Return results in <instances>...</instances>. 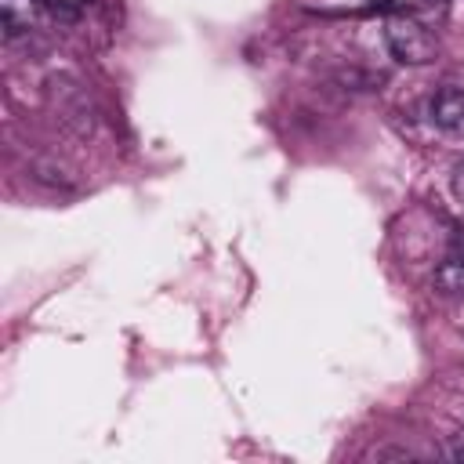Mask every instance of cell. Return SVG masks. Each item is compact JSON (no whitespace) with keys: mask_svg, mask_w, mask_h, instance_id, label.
Here are the masks:
<instances>
[{"mask_svg":"<svg viewBox=\"0 0 464 464\" xmlns=\"http://www.w3.org/2000/svg\"><path fill=\"white\" fill-rule=\"evenodd\" d=\"M384 44L395 62L402 65H428L439 54L435 36L410 14H388L384 18Z\"/></svg>","mask_w":464,"mask_h":464,"instance_id":"6da1fadb","label":"cell"},{"mask_svg":"<svg viewBox=\"0 0 464 464\" xmlns=\"http://www.w3.org/2000/svg\"><path fill=\"white\" fill-rule=\"evenodd\" d=\"M51 98H54L58 116H62V123L69 130H76V134H91L94 130V112H91V102H87L80 83H72L65 76H51Z\"/></svg>","mask_w":464,"mask_h":464,"instance_id":"7a4b0ae2","label":"cell"},{"mask_svg":"<svg viewBox=\"0 0 464 464\" xmlns=\"http://www.w3.org/2000/svg\"><path fill=\"white\" fill-rule=\"evenodd\" d=\"M431 120H435L439 130H446L453 138H464V91L460 87H442L431 98Z\"/></svg>","mask_w":464,"mask_h":464,"instance_id":"3957f363","label":"cell"},{"mask_svg":"<svg viewBox=\"0 0 464 464\" xmlns=\"http://www.w3.org/2000/svg\"><path fill=\"white\" fill-rule=\"evenodd\" d=\"M44 0H0V22H4V36L14 40L22 33H29L40 18Z\"/></svg>","mask_w":464,"mask_h":464,"instance_id":"277c9868","label":"cell"},{"mask_svg":"<svg viewBox=\"0 0 464 464\" xmlns=\"http://www.w3.org/2000/svg\"><path fill=\"white\" fill-rule=\"evenodd\" d=\"M44 4H51V7H54L62 18H72V14H76V11H80L87 0H44Z\"/></svg>","mask_w":464,"mask_h":464,"instance_id":"5b68a950","label":"cell"},{"mask_svg":"<svg viewBox=\"0 0 464 464\" xmlns=\"http://www.w3.org/2000/svg\"><path fill=\"white\" fill-rule=\"evenodd\" d=\"M453 192H457V199L464 203V160L453 163Z\"/></svg>","mask_w":464,"mask_h":464,"instance_id":"8992f818","label":"cell"},{"mask_svg":"<svg viewBox=\"0 0 464 464\" xmlns=\"http://www.w3.org/2000/svg\"><path fill=\"white\" fill-rule=\"evenodd\" d=\"M446 457H453V460H464V435H460L457 442H450V446H446Z\"/></svg>","mask_w":464,"mask_h":464,"instance_id":"52a82bcc","label":"cell"},{"mask_svg":"<svg viewBox=\"0 0 464 464\" xmlns=\"http://www.w3.org/2000/svg\"><path fill=\"white\" fill-rule=\"evenodd\" d=\"M370 4H388V0H370Z\"/></svg>","mask_w":464,"mask_h":464,"instance_id":"ba28073f","label":"cell"},{"mask_svg":"<svg viewBox=\"0 0 464 464\" xmlns=\"http://www.w3.org/2000/svg\"><path fill=\"white\" fill-rule=\"evenodd\" d=\"M431 4H446V0H431Z\"/></svg>","mask_w":464,"mask_h":464,"instance_id":"9c48e42d","label":"cell"}]
</instances>
